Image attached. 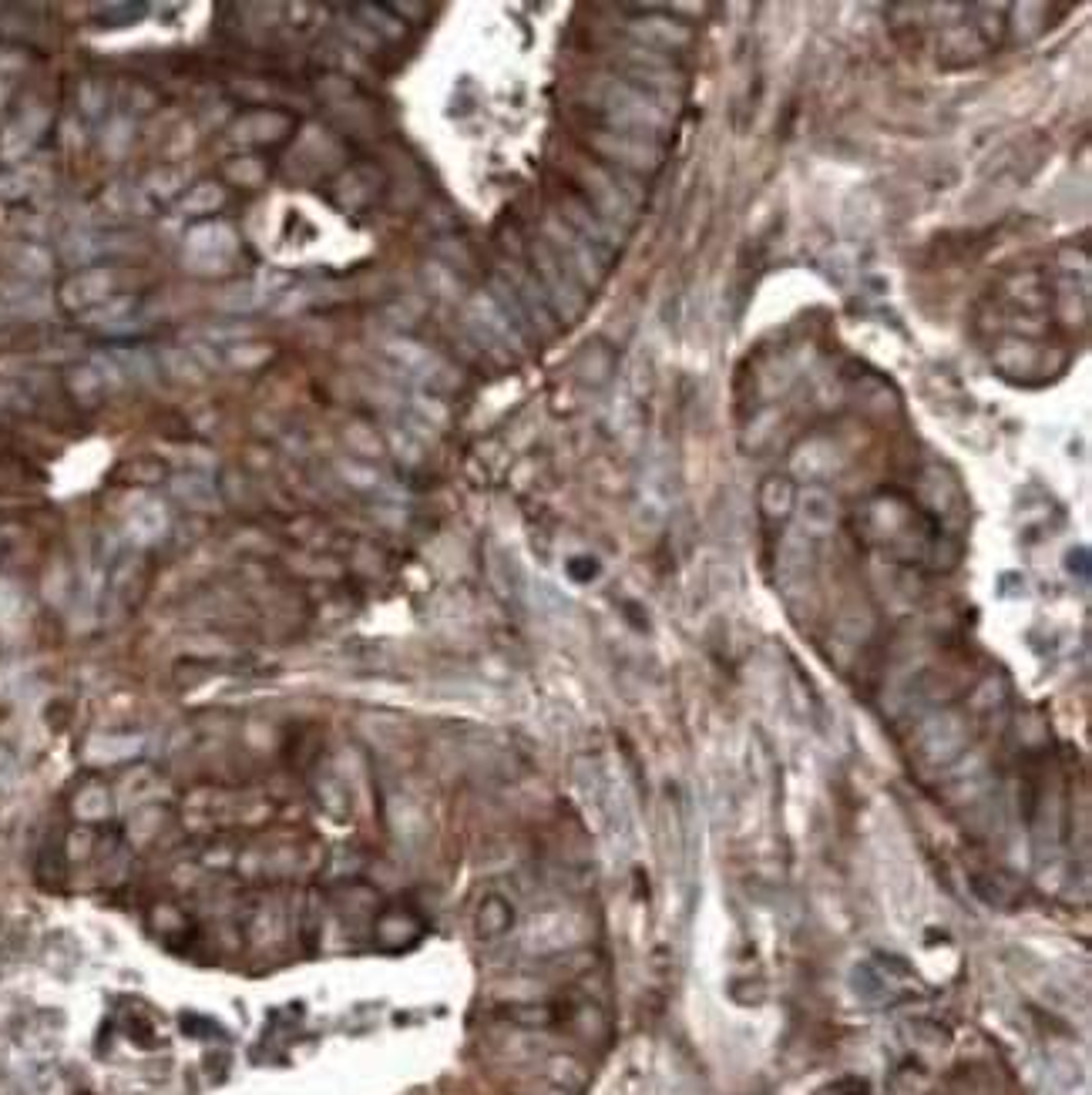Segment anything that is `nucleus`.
<instances>
[{"mask_svg": "<svg viewBox=\"0 0 1092 1095\" xmlns=\"http://www.w3.org/2000/svg\"><path fill=\"white\" fill-rule=\"evenodd\" d=\"M794 507L800 515V528L813 538H824L837 528V498L827 488H807Z\"/></svg>", "mask_w": 1092, "mask_h": 1095, "instance_id": "6e6552de", "label": "nucleus"}, {"mask_svg": "<svg viewBox=\"0 0 1092 1095\" xmlns=\"http://www.w3.org/2000/svg\"><path fill=\"white\" fill-rule=\"evenodd\" d=\"M176 494L189 504V507H213L219 501L216 488L209 477H202V474H185L176 481Z\"/></svg>", "mask_w": 1092, "mask_h": 1095, "instance_id": "f3484780", "label": "nucleus"}, {"mask_svg": "<svg viewBox=\"0 0 1092 1095\" xmlns=\"http://www.w3.org/2000/svg\"><path fill=\"white\" fill-rule=\"evenodd\" d=\"M586 185H589V192H592V198H595V205H599V212H602L608 222L626 226V222L635 216V202L619 189V182H612V179L592 172Z\"/></svg>", "mask_w": 1092, "mask_h": 1095, "instance_id": "9d476101", "label": "nucleus"}, {"mask_svg": "<svg viewBox=\"0 0 1092 1095\" xmlns=\"http://www.w3.org/2000/svg\"><path fill=\"white\" fill-rule=\"evenodd\" d=\"M817 1095H868V1085L858 1082V1079H840V1082H831L827 1088H821Z\"/></svg>", "mask_w": 1092, "mask_h": 1095, "instance_id": "5701e85b", "label": "nucleus"}, {"mask_svg": "<svg viewBox=\"0 0 1092 1095\" xmlns=\"http://www.w3.org/2000/svg\"><path fill=\"white\" fill-rule=\"evenodd\" d=\"M968 746V723L959 712H935L917 726V752L928 766H948Z\"/></svg>", "mask_w": 1092, "mask_h": 1095, "instance_id": "f03ea898", "label": "nucleus"}, {"mask_svg": "<svg viewBox=\"0 0 1092 1095\" xmlns=\"http://www.w3.org/2000/svg\"><path fill=\"white\" fill-rule=\"evenodd\" d=\"M142 749L139 736H94L88 743V760L94 763H118L125 757H134Z\"/></svg>", "mask_w": 1092, "mask_h": 1095, "instance_id": "2eb2a0df", "label": "nucleus"}, {"mask_svg": "<svg viewBox=\"0 0 1092 1095\" xmlns=\"http://www.w3.org/2000/svg\"><path fill=\"white\" fill-rule=\"evenodd\" d=\"M575 938H578L575 914H568V911H544L531 924V931L525 935V948H531L535 954H552V951H562V948L575 944Z\"/></svg>", "mask_w": 1092, "mask_h": 1095, "instance_id": "0eeeda50", "label": "nucleus"}, {"mask_svg": "<svg viewBox=\"0 0 1092 1095\" xmlns=\"http://www.w3.org/2000/svg\"><path fill=\"white\" fill-rule=\"evenodd\" d=\"M417 920L414 917H407V914H387L381 924H377V938L390 948H400L407 941H414L417 938Z\"/></svg>", "mask_w": 1092, "mask_h": 1095, "instance_id": "6ab92c4d", "label": "nucleus"}, {"mask_svg": "<svg viewBox=\"0 0 1092 1095\" xmlns=\"http://www.w3.org/2000/svg\"><path fill=\"white\" fill-rule=\"evenodd\" d=\"M824 458L834 461V448H831V443H824V440H810V443H804L800 454L794 458V471H797V474H807V477H817V474H824V467H821Z\"/></svg>", "mask_w": 1092, "mask_h": 1095, "instance_id": "aec40b11", "label": "nucleus"}, {"mask_svg": "<svg viewBox=\"0 0 1092 1095\" xmlns=\"http://www.w3.org/2000/svg\"><path fill=\"white\" fill-rule=\"evenodd\" d=\"M850 984H855L858 999H864L871 1005H877V1002L887 999V978L874 965H858L855 975H850Z\"/></svg>", "mask_w": 1092, "mask_h": 1095, "instance_id": "a211bd4d", "label": "nucleus"}, {"mask_svg": "<svg viewBox=\"0 0 1092 1095\" xmlns=\"http://www.w3.org/2000/svg\"><path fill=\"white\" fill-rule=\"evenodd\" d=\"M17 608H21V595L0 581V619H8V615H14Z\"/></svg>", "mask_w": 1092, "mask_h": 1095, "instance_id": "b1692460", "label": "nucleus"}, {"mask_svg": "<svg viewBox=\"0 0 1092 1095\" xmlns=\"http://www.w3.org/2000/svg\"><path fill=\"white\" fill-rule=\"evenodd\" d=\"M511 924H515V907H511L501 894H488L481 904H477L474 931H477V938H481V941L504 938L511 931Z\"/></svg>", "mask_w": 1092, "mask_h": 1095, "instance_id": "9b49d317", "label": "nucleus"}, {"mask_svg": "<svg viewBox=\"0 0 1092 1095\" xmlns=\"http://www.w3.org/2000/svg\"><path fill=\"white\" fill-rule=\"evenodd\" d=\"M168 528V515L158 501H139L131 504V511L125 515V538L131 544H152L165 534Z\"/></svg>", "mask_w": 1092, "mask_h": 1095, "instance_id": "1a4fd4ad", "label": "nucleus"}, {"mask_svg": "<svg viewBox=\"0 0 1092 1095\" xmlns=\"http://www.w3.org/2000/svg\"><path fill=\"white\" fill-rule=\"evenodd\" d=\"M797 504V491L791 477H767L763 488H760V511L767 518H787Z\"/></svg>", "mask_w": 1092, "mask_h": 1095, "instance_id": "ddd939ff", "label": "nucleus"}, {"mask_svg": "<svg viewBox=\"0 0 1092 1095\" xmlns=\"http://www.w3.org/2000/svg\"><path fill=\"white\" fill-rule=\"evenodd\" d=\"M152 790H155V776L145 773V770H139V773H131V776L121 783V800H125V803H142V800L152 797Z\"/></svg>", "mask_w": 1092, "mask_h": 1095, "instance_id": "412c9836", "label": "nucleus"}, {"mask_svg": "<svg viewBox=\"0 0 1092 1095\" xmlns=\"http://www.w3.org/2000/svg\"><path fill=\"white\" fill-rule=\"evenodd\" d=\"M235 253V232L229 226L209 222L189 232L185 256L198 269H222V262Z\"/></svg>", "mask_w": 1092, "mask_h": 1095, "instance_id": "20e7f679", "label": "nucleus"}, {"mask_svg": "<svg viewBox=\"0 0 1092 1095\" xmlns=\"http://www.w3.org/2000/svg\"><path fill=\"white\" fill-rule=\"evenodd\" d=\"M41 125H44V112H27L24 118H17L8 131H4V142H0V149H4V158H21L34 142H38V134H41Z\"/></svg>", "mask_w": 1092, "mask_h": 1095, "instance_id": "4468645a", "label": "nucleus"}, {"mask_svg": "<svg viewBox=\"0 0 1092 1095\" xmlns=\"http://www.w3.org/2000/svg\"><path fill=\"white\" fill-rule=\"evenodd\" d=\"M592 145L608 155V158H616L629 168H642V172H650V168L659 165V149L653 142H645L639 139V134H622V131H602V134H592Z\"/></svg>", "mask_w": 1092, "mask_h": 1095, "instance_id": "39448f33", "label": "nucleus"}, {"mask_svg": "<svg viewBox=\"0 0 1092 1095\" xmlns=\"http://www.w3.org/2000/svg\"><path fill=\"white\" fill-rule=\"evenodd\" d=\"M219 202H222V192H219L216 185H209V189L202 185V189H195V192L185 198V209H189V212H198V205H206V209H213V205H219Z\"/></svg>", "mask_w": 1092, "mask_h": 1095, "instance_id": "4be33fe9", "label": "nucleus"}, {"mask_svg": "<svg viewBox=\"0 0 1092 1095\" xmlns=\"http://www.w3.org/2000/svg\"><path fill=\"white\" fill-rule=\"evenodd\" d=\"M595 105L605 112L612 131H622V134L632 131L639 139L645 131H659L669 125V112L659 101L629 81H602L595 88Z\"/></svg>", "mask_w": 1092, "mask_h": 1095, "instance_id": "f257e3e1", "label": "nucleus"}, {"mask_svg": "<svg viewBox=\"0 0 1092 1095\" xmlns=\"http://www.w3.org/2000/svg\"><path fill=\"white\" fill-rule=\"evenodd\" d=\"M115 289H118V272L108 269V266H94V269H85V272H78V276H72L64 283L61 302L67 306V310L91 313L94 306L108 302L115 296Z\"/></svg>", "mask_w": 1092, "mask_h": 1095, "instance_id": "7ed1b4c3", "label": "nucleus"}, {"mask_svg": "<svg viewBox=\"0 0 1092 1095\" xmlns=\"http://www.w3.org/2000/svg\"><path fill=\"white\" fill-rule=\"evenodd\" d=\"M632 30L639 34V38L653 41L659 48H676V44H686L693 38L686 24L669 21V17H642V21L632 24Z\"/></svg>", "mask_w": 1092, "mask_h": 1095, "instance_id": "f8f14e48", "label": "nucleus"}, {"mask_svg": "<svg viewBox=\"0 0 1092 1095\" xmlns=\"http://www.w3.org/2000/svg\"><path fill=\"white\" fill-rule=\"evenodd\" d=\"M535 259H538L541 283H544V289H549V296L555 299L558 310H562L565 317L578 313V306H582V293H578V280H575L571 272L558 262V256H555L552 249L538 246V249H535Z\"/></svg>", "mask_w": 1092, "mask_h": 1095, "instance_id": "423d86ee", "label": "nucleus"}, {"mask_svg": "<svg viewBox=\"0 0 1092 1095\" xmlns=\"http://www.w3.org/2000/svg\"><path fill=\"white\" fill-rule=\"evenodd\" d=\"M72 810L78 820H105L112 813V794H108V786H101V783H88L81 786V790L75 794L72 800Z\"/></svg>", "mask_w": 1092, "mask_h": 1095, "instance_id": "dca6fc26", "label": "nucleus"}]
</instances>
